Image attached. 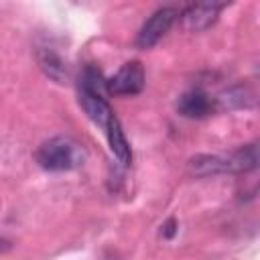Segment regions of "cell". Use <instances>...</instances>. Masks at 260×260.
<instances>
[{
	"label": "cell",
	"instance_id": "cell-8",
	"mask_svg": "<svg viewBox=\"0 0 260 260\" xmlns=\"http://www.w3.org/2000/svg\"><path fill=\"white\" fill-rule=\"evenodd\" d=\"M189 169L193 175H199V177L228 173L225 171V156H209V154H201V156L191 158Z\"/></svg>",
	"mask_w": 260,
	"mask_h": 260
},
{
	"label": "cell",
	"instance_id": "cell-5",
	"mask_svg": "<svg viewBox=\"0 0 260 260\" xmlns=\"http://www.w3.org/2000/svg\"><path fill=\"white\" fill-rule=\"evenodd\" d=\"M215 102L201 89H189L177 100V112L191 120H201L213 114Z\"/></svg>",
	"mask_w": 260,
	"mask_h": 260
},
{
	"label": "cell",
	"instance_id": "cell-4",
	"mask_svg": "<svg viewBox=\"0 0 260 260\" xmlns=\"http://www.w3.org/2000/svg\"><path fill=\"white\" fill-rule=\"evenodd\" d=\"M221 8H225V4H217V2H211V4L209 2L189 4L183 12H179L181 26L187 32H203L217 20Z\"/></svg>",
	"mask_w": 260,
	"mask_h": 260
},
{
	"label": "cell",
	"instance_id": "cell-9",
	"mask_svg": "<svg viewBox=\"0 0 260 260\" xmlns=\"http://www.w3.org/2000/svg\"><path fill=\"white\" fill-rule=\"evenodd\" d=\"M39 65H41V69H43L49 77H53L55 81H63V77L67 75L63 59H61L55 51H51V49L39 51Z\"/></svg>",
	"mask_w": 260,
	"mask_h": 260
},
{
	"label": "cell",
	"instance_id": "cell-6",
	"mask_svg": "<svg viewBox=\"0 0 260 260\" xmlns=\"http://www.w3.org/2000/svg\"><path fill=\"white\" fill-rule=\"evenodd\" d=\"M102 130L106 132V138H108V144H110L112 154H114L122 165H130V162H132V150H130V144H128L126 134H124V130H122L120 120L114 116Z\"/></svg>",
	"mask_w": 260,
	"mask_h": 260
},
{
	"label": "cell",
	"instance_id": "cell-10",
	"mask_svg": "<svg viewBox=\"0 0 260 260\" xmlns=\"http://www.w3.org/2000/svg\"><path fill=\"white\" fill-rule=\"evenodd\" d=\"M175 232H177V221H175V219H169V221L162 225V236H165L167 240H171V238L175 236Z\"/></svg>",
	"mask_w": 260,
	"mask_h": 260
},
{
	"label": "cell",
	"instance_id": "cell-2",
	"mask_svg": "<svg viewBox=\"0 0 260 260\" xmlns=\"http://www.w3.org/2000/svg\"><path fill=\"white\" fill-rule=\"evenodd\" d=\"M177 16H179V10L175 6H162L156 12H152L150 18L138 30L136 47L138 49H150V47H154L169 32V28L177 20Z\"/></svg>",
	"mask_w": 260,
	"mask_h": 260
},
{
	"label": "cell",
	"instance_id": "cell-3",
	"mask_svg": "<svg viewBox=\"0 0 260 260\" xmlns=\"http://www.w3.org/2000/svg\"><path fill=\"white\" fill-rule=\"evenodd\" d=\"M144 87V67L140 61L124 63L110 79H106V91L114 95H136Z\"/></svg>",
	"mask_w": 260,
	"mask_h": 260
},
{
	"label": "cell",
	"instance_id": "cell-1",
	"mask_svg": "<svg viewBox=\"0 0 260 260\" xmlns=\"http://www.w3.org/2000/svg\"><path fill=\"white\" fill-rule=\"evenodd\" d=\"M35 158L45 171H71L85 162V148L69 136H53L37 148Z\"/></svg>",
	"mask_w": 260,
	"mask_h": 260
},
{
	"label": "cell",
	"instance_id": "cell-7",
	"mask_svg": "<svg viewBox=\"0 0 260 260\" xmlns=\"http://www.w3.org/2000/svg\"><path fill=\"white\" fill-rule=\"evenodd\" d=\"M258 167V146L256 142L246 144L225 156V171L228 173H248Z\"/></svg>",
	"mask_w": 260,
	"mask_h": 260
}]
</instances>
